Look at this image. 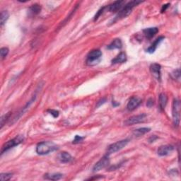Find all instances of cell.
Instances as JSON below:
<instances>
[{
    "instance_id": "6da1fadb",
    "label": "cell",
    "mask_w": 181,
    "mask_h": 181,
    "mask_svg": "<svg viewBox=\"0 0 181 181\" xmlns=\"http://www.w3.org/2000/svg\"><path fill=\"white\" fill-rule=\"evenodd\" d=\"M140 3H141V2L140 1H131L129 2L128 3L125 4L122 9L119 11V13H117V16H116L114 20H113L112 24H114L115 21H117L118 20L126 18L127 16L130 14V13L132 12V9H134V7H135L136 6H137L138 4H140Z\"/></svg>"
},
{
    "instance_id": "7a4b0ae2",
    "label": "cell",
    "mask_w": 181,
    "mask_h": 181,
    "mask_svg": "<svg viewBox=\"0 0 181 181\" xmlns=\"http://www.w3.org/2000/svg\"><path fill=\"white\" fill-rule=\"evenodd\" d=\"M56 149H57V146L52 141H42L38 144L36 147V152L39 155L48 154Z\"/></svg>"
},
{
    "instance_id": "3957f363",
    "label": "cell",
    "mask_w": 181,
    "mask_h": 181,
    "mask_svg": "<svg viewBox=\"0 0 181 181\" xmlns=\"http://www.w3.org/2000/svg\"><path fill=\"white\" fill-rule=\"evenodd\" d=\"M172 115L173 124L175 127H178L180 119V103L178 99H174L172 105Z\"/></svg>"
},
{
    "instance_id": "277c9868",
    "label": "cell",
    "mask_w": 181,
    "mask_h": 181,
    "mask_svg": "<svg viewBox=\"0 0 181 181\" xmlns=\"http://www.w3.org/2000/svg\"><path fill=\"white\" fill-rule=\"evenodd\" d=\"M24 140V137L18 135L17 137H16L15 138H13V140L8 141L7 142H6L3 146H2V148L1 150L2 154H4V153L6 152V151L10 149V148L14 147H16V146H18V144H20L21 143L23 142V141Z\"/></svg>"
},
{
    "instance_id": "5b68a950",
    "label": "cell",
    "mask_w": 181,
    "mask_h": 181,
    "mask_svg": "<svg viewBox=\"0 0 181 181\" xmlns=\"http://www.w3.org/2000/svg\"><path fill=\"white\" fill-rule=\"evenodd\" d=\"M102 56V52L100 50H91L87 55V63L88 65H94L98 63Z\"/></svg>"
},
{
    "instance_id": "8992f818",
    "label": "cell",
    "mask_w": 181,
    "mask_h": 181,
    "mask_svg": "<svg viewBox=\"0 0 181 181\" xmlns=\"http://www.w3.org/2000/svg\"><path fill=\"white\" fill-rule=\"evenodd\" d=\"M128 140H123L112 144L107 148V155L108 156V155L114 154V153L118 152V151L121 150L122 148L126 147V145L128 144Z\"/></svg>"
},
{
    "instance_id": "52a82bcc",
    "label": "cell",
    "mask_w": 181,
    "mask_h": 181,
    "mask_svg": "<svg viewBox=\"0 0 181 181\" xmlns=\"http://www.w3.org/2000/svg\"><path fill=\"white\" fill-rule=\"evenodd\" d=\"M146 117H147L146 114H140L137 115L132 116V117H129L128 119L125 120V121L124 122V124L125 125H127V126H129V125H133L140 123V122H143L144 120H145Z\"/></svg>"
},
{
    "instance_id": "ba28073f",
    "label": "cell",
    "mask_w": 181,
    "mask_h": 181,
    "mask_svg": "<svg viewBox=\"0 0 181 181\" xmlns=\"http://www.w3.org/2000/svg\"><path fill=\"white\" fill-rule=\"evenodd\" d=\"M109 164H110V160H109L108 156L107 155V156H105L103 158H101V159L94 165V168H93V171H94V172H98V171L105 168L106 167H107Z\"/></svg>"
},
{
    "instance_id": "9c48e42d",
    "label": "cell",
    "mask_w": 181,
    "mask_h": 181,
    "mask_svg": "<svg viewBox=\"0 0 181 181\" xmlns=\"http://www.w3.org/2000/svg\"><path fill=\"white\" fill-rule=\"evenodd\" d=\"M141 99L139 97L133 96L129 100L128 103L127 105V108L129 110H135L137 108H138L140 106V104L141 103Z\"/></svg>"
},
{
    "instance_id": "30bf717a",
    "label": "cell",
    "mask_w": 181,
    "mask_h": 181,
    "mask_svg": "<svg viewBox=\"0 0 181 181\" xmlns=\"http://www.w3.org/2000/svg\"><path fill=\"white\" fill-rule=\"evenodd\" d=\"M124 4H125V2L124 1H116L113 2V4L108 5L106 9L110 12H117V11L121 10L124 6Z\"/></svg>"
},
{
    "instance_id": "8fae6325",
    "label": "cell",
    "mask_w": 181,
    "mask_h": 181,
    "mask_svg": "<svg viewBox=\"0 0 181 181\" xmlns=\"http://www.w3.org/2000/svg\"><path fill=\"white\" fill-rule=\"evenodd\" d=\"M174 150V147L172 145H164L161 146L157 150V153L159 156H165L170 154Z\"/></svg>"
},
{
    "instance_id": "7c38bea8",
    "label": "cell",
    "mask_w": 181,
    "mask_h": 181,
    "mask_svg": "<svg viewBox=\"0 0 181 181\" xmlns=\"http://www.w3.org/2000/svg\"><path fill=\"white\" fill-rule=\"evenodd\" d=\"M161 67L159 64L154 63L150 66V71L158 80L161 79Z\"/></svg>"
},
{
    "instance_id": "4fadbf2b",
    "label": "cell",
    "mask_w": 181,
    "mask_h": 181,
    "mask_svg": "<svg viewBox=\"0 0 181 181\" xmlns=\"http://www.w3.org/2000/svg\"><path fill=\"white\" fill-rule=\"evenodd\" d=\"M158 32H159V29L156 27L154 28H148L143 30V33L144 34L145 37L148 39H151L156 35Z\"/></svg>"
},
{
    "instance_id": "5bb4252c",
    "label": "cell",
    "mask_w": 181,
    "mask_h": 181,
    "mask_svg": "<svg viewBox=\"0 0 181 181\" xmlns=\"http://www.w3.org/2000/svg\"><path fill=\"white\" fill-rule=\"evenodd\" d=\"M164 39V36L159 37V38H158L154 42V43H152V45L147 50V52L148 53H154L155 52V50H156L158 46H159V44L163 41Z\"/></svg>"
},
{
    "instance_id": "9a60e30c",
    "label": "cell",
    "mask_w": 181,
    "mask_h": 181,
    "mask_svg": "<svg viewBox=\"0 0 181 181\" xmlns=\"http://www.w3.org/2000/svg\"><path fill=\"white\" fill-rule=\"evenodd\" d=\"M127 55L125 52H121L119 55H117L114 59L112 60V64H117V63H123L126 62Z\"/></svg>"
},
{
    "instance_id": "2e32d148",
    "label": "cell",
    "mask_w": 181,
    "mask_h": 181,
    "mask_svg": "<svg viewBox=\"0 0 181 181\" xmlns=\"http://www.w3.org/2000/svg\"><path fill=\"white\" fill-rule=\"evenodd\" d=\"M63 177V175L62 173H47L44 175V178L46 180H60Z\"/></svg>"
},
{
    "instance_id": "e0dca14e",
    "label": "cell",
    "mask_w": 181,
    "mask_h": 181,
    "mask_svg": "<svg viewBox=\"0 0 181 181\" xmlns=\"http://www.w3.org/2000/svg\"><path fill=\"white\" fill-rule=\"evenodd\" d=\"M59 159L62 163L67 164V163H69V162H70L71 160H72V157H71V155L69 154L68 152H62L61 154H60Z\"/></svg>"
},
{
    "instance_id": "ac0fdd59",
    "label": "cell",
    "mask_w": 181,
    "mask_h": 181,
    "mask_svg": "<svg viewBox=\"0 0 181 181\" xmlns=\"http://www.w3.org/2000/svg\"><path fill=\"white\" fill-rule=\"evenodd\" d=\"M122 47V43L120 39H115L110 45H108V50H114V49H120Z\"/></svg>"
},
{
    "instance_id": "d6986e66",
    "label": "cell",
    "mask_w": 181,
    "mask_h": 181,
    "mask_svg": "<svg viewBox=\"0 0 181 181\" xmlns=\"http://www.w3.org/2000/svg\"><path fill=\"white\" fill-rule=\"evenodd\" d=\"M40 11H41L40 5H39V4H33V5H32L31 7L29 8V15L31 16L37 15L38 13L40 12Z\"/></svg>"
},
{
    "instance_id": "ffe728a7",
    "label": "cell",
    "mask_w": 181,
    "mask_h": 181,
    "mask_svg": "<svg viewBox=\"0 0 181 181\" xmlns=\"http://www.w3.org/2000/svg\"><path fill=\"white\" fill-rule=\"evenodd\" d=\"M150 130L151 129L148 128V127H141V128H139L134 130L133 134L134 136L135 137H140L145 134L146 133H147V132H150Z\"/></svg>"
},
{
    "instance_id": "44dd1931",
    "label": "cell",
    "mask_w": 181,
    "mask_h": 181,
    "mask_svg": "<svg viewBox=\"0 0 181 181\" xmlns=\"http://www.w3.org/2000/svg\"><path fill=\"white\" fill-rule=\"evenodd\" d=\"M159 102L160 108H161L162 110H164L165 107H166L167 102H168V98H167L166 95L164 94V93H162V94L159 95Z\"/></svg>"
},
{
    "instance_id": "7402d4cb",
    "label": "cell",
    "mask_w": 181,
    "mask_h": 181,
    "mask_svg": "<svg viewBox=\"0 0 181 181\" xmlns=\"http://www.w3.org/2000/svg\"><path fill=\"white\" fill-rule=\"evenodd\" d=\"M9 13L7 11H2L1 12V16H0V21H1V25H3L5 24L6 21L9 18Z\"/></svg>"
},
{
    "instance_id": "603a6c76",
    "label": "cell",
    "mask_w": 181,
    "mask_h": 181,
    "mask_svg": "<svg viewBox=\"0 0 181 181\" xmlns=\"http://www.w3.org/2000/svg\"><path fill=\"white\" fill-rule=\"evenodd\" d=\"M11 177H12V173H2L0 175V180L2 181H6L10 180Z\"/></svg>"
},
{
    "instance_id": "cb8c5ba5",
    "label": "cell",
    "mask_w": 181,
    "mask_h": 181,
    "mask_svg": "<svg viewBox=\"0 0 181 181\" xmlns=\"http://www.w3.org/2000/svg\"><path fill=\"white\" fill-rule=\"evenodd\" d=\"M171 76L174 79L180 80V69H176V70H174L172 73H171Z\"/></svg>"
},
{
    "instance_id": "d4e9b609",
    "label": "cell",
    "mask_w": 181,
    "mask_h": 181,
    "mask_svg": "<svg viewBox=\"0 0 181 181\" xmlns=\"http://www.w3.org/2000/svg\"><path fill=\"white\" fill-rule=\"evenodd\" d=\"M10 115H11V113H6V114L2 116V117H1V128H2L4 125V124L6 123V120L9 119Z\"/></svg>"
},
{
    "instance_id": "484cf974",
    "label": "cell",
    "mask_w": 181,
    "mask_h": 181,
    "mask_svg": "<svg viewBox=\"0 0 181 181\" xmlns=\"http://www.w3.org/2000/svg\"><path fill=\"white\" fill-rule=\"evenodd\" d=\"M9 53V49L7 48H2L0 50V55H1L2 60L4 59Z\"/></svg>"
},
{
    "instance_id": "4316f807",
    "label": "cell",
    "mask_w": 181,
    "mask_h": 181,
    "mask_svg": "<svg viewBox=\"0 0 181 181\" xmlns=\"http://www.w3.org/2000/svg\"><path fill=\"white\" fill-rule=\"evenodd\" d=\"M105 10H106V7H103V8H101V9H100V10H98V12H97L96 16H95L94 21H96L97 19H98V18L100 17H101V16L102 14H103V13L104 12V11H105Z\"/></svg>"
},
{
    "instance_id": "83f0119b",
    "label": "cell",
    "mask_w": 181,
    "mask_h": 181,
    "mask_svg": "<svg viewBox=\"0 0 181 181\" xmlns=\"http://www.w3.org/2000/svg\"><path fill=\"white\" fill-rule=\"evenodd\" d=\"M48 113H50V115H52L54 117H57L59 116V111H57L56 110H48Z\"/></svg>"
},
{
    "instance_id": "f1b7e54d",
    "label": "cell",
    "mask_w": 181,
    "mask_h": 181,
    "mask_svg": "<svg viewBox=\"0 0 181 181\" xmlns=\"http://www.w3.org/2000/svg\"><path fill=\"white\" fill-rule=\"evenodd\" d=\"M83 140V138L82 137L79 136V135H76L75 136V138H74V140H73V143L74 144H78L82 141Z\"/></svg>"
},
{
    "instance_id": "f546056e",
    "label": "cell",
    "mask_w": 181,
    "mask_h": 181,
    "mask_svg": "<svg viewBox=\"0 0 181 181\" xmlns=\"http://www.w3.org/2000/svg\"><path fill=\"white\" fill-rule=\"evenodd\" d=\"M153 105H154V100H153L152 98H149V99L148 100V101H147V107L151 108Z\"/></svg>"
},
{
    "instance_id": "4dcf8cb0",
    "label": "cell",
    "mask_w": 181,
    "mask_h": 181,
    "mask_svg": "<svg viewBox=\"0 0 181 181\" xmlns=\"http://www.w3.org/2000/svg\"><path fill=\"white\" fill-rule=\"evenodd\" d=\"M169 5H170V4H165V5H164L163 6H162V9H161V13H164V11H166V9L168 8Z\"/></svg>"
},
{
    "instance_id": "1f68e13d",
    "label": "cell",
    "mask_w": 181,
    "mask_h": 181,
    "mask_svg": "<svg viewBox=\"0 0 181 181\" xmlns=\"http://www.w3.org/2000/svg\"><path fill=\"white\" fill-rule=\"evenodd\" d=\"M106 101V98H103L102 100H101V101L98 102V105H97V107H99V106H101V104L105 103Z\"/></svg>"
}]
</instances>
